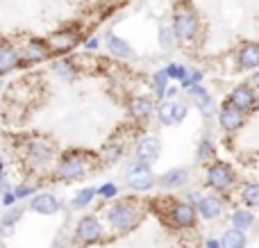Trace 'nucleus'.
<instances>
[{
	"label": "nucleus",
	"instance_id": "1",
	"mask_svg": "<svg viewBox=\"0 0 259 248\" xmlns=\"http://www.w3.org/2000/svg\"><path fill=\"white\" fill-rule=\"evenodd\" d=\"M98 164H103V162H100V155L94 153V150L68 148L59 153L50 176L59 182H75V180H82L87 173H91Z\"/></svg>",
	"mask_w": 259,
	"mask_h": 248
},
{
	"label": "nucleus",
	"instance_id": "2",
	"mask_svg": "<svg viewBox=\"0 0 259 248\" xmlns=\"http://www.w3.org/2000/svg\"><path fill=\"white\" fill-rule=\"evenodd\" d=\"M21 150V159L32 173L36 176H44V173H53V167L57 162L59 153L55 148V144L46 137H25V139L18 144Z\"/></svg>",
	"mask_w": 259,
	"mask_h": 248
},
{
	"label": "nucleus",
	"instance_id": "3",
	"mask_svg": "<svg viewBox=\"0 0 259 248\" xmlns=\"http://www.w3.org/2000/svg\"><path fill=\"white\" fill-rule=\"evenodd\" d=\"M170 25H173L175 41L182 48L196 46L202 36V18L193 5H175L173 16H170Z\"/></svg>",
	"mask_w": 259,
	"mask_h": 248
},
{
	"label": "nucleus",
	"instance_id": "4",
	"mask_svg": "<svg viewBox=\"0 0 259 248\" xmlns=\"http://www.w3.org/2000/svg\"><path fill=\"white\" fill-rule=\"evenodd\" d=\"M105 221L114 232L125 235L141 221V205L134 198H116L105 208Z\"/></svg>",
	"mask_w": 259,
	"mask_h": 248
},
{
	"label": "nucleus",
	"instance_id": "5",
	"mask_svg": "<svg viewBox=\"0 0 259 248\" xmlns=\"http://www.w3.org/2000/svg\"><path fill=\"white\" fill-rule=\"evenodd\" d=\"M202 182L209 191H216V194L228 196L230 191L239 189V173L234 169V164L225 162V159H214L205 167L202 171Z\"/></svg>",
	"mask_w": 259,
	"mask_h": 248
},
{
	"label": "nucleus",
	"instance_id": "6",
	"mask_svg": "<svg viewBox=\"0 0 259 248\" xmlns=\"http://www.w3.org/2000/svg\"><path fill=\"white\" fill-rule=\"evenodd\" d=\"M125 185L134 194H148L157 187V176L150 164L139 162L137 157H132L125 164Z\"/></svg>",
	"mask_w": 259,
	"mask_h": 248
},
{
	"label": "nucleus",
	"instance_id": "7",
	"mask_svg": "<svg viewBox=\"0 0 259 248\" xmlns=\"http://www.w3.org/2000/svg\"><path fill=\"white\" fill-rule=\"evenodd\" d=\"M164 217L168 219V223L175 230H193L198 226V221H200L196 205L184 198H170V196H168V210H166Z\"/></svg>",
	"mask_w": 259,
	"mask_h": 248
},
{
	"label": "nucleus",
	"instance_id": "8",
	"mask_svg": "<svg viewBox=\"0 0 259 248\" xmlns=\"http://www.w3.org/2000/svg\"><path fill=\"white\" fill-rule=\"evenodd\" d=\"M46 39H48L55 57H64V55H71L77 46H82L84 36H82V30L77 25H66V27H59V30L50 32Z\"/></svg>",
	"mask_w": 259,
	"mask_h": 248
},
{
	"label": "nucleus",
	"instance_id": "9",
	"mask_svg": "<svg viewBox=\"0 0 259 248\" xmlns=\"http://www.w3.org/2000/svg\"><path fill=\"white\" fill-rule=\"evenodd\" d=\"M157 98L150 94H134L127 98L125 107H127V116L134 126L143 128L150 123V118H155L157 114Z\"/></svg>",
	"mask_w": 259,
	"mask_h": 248
},
{
	"label": "nucleus",
	"instance_id": "10",
	"mask_svg": "<svg viewBox=\"0 0 259 248\" xmlns=\"http://www.w3.org/2000/svg\"><path fill=\"white\" fill-rule=\"evenodd\" d=\"M189 109H191V105L187 103V100L182 98H175V100H161L159 105H157V123L164 128H178L182 126L184 121H187L189 116Z\"/></svg>",
	"mask_w": 259,
	"mask_h": 248
},
{
	"label": "nucleus",
	"instance_id": "11",
	"mask_svg": "<svg viewBox=\"0 0 259 248\" xmlns=\"http://www.w3.org/2000/svg\"><path fill=\"white\" fill-rule=\"evenodd\" d=\"M21 57H23L21 68H27V66H36L41 62H48V59H55V55L46 36H27L21 44Z\"/></svg>",
	"mask_w": 259,
	"mask_h": 248
},
{
	"label": "nucleus",
	"instance_id": "12",
	"mask_svg": "<svg viewBox=\"0 0 259 248\" xmlns=\"http://www.w3.org/2000/svg\"><path fill=\"white\" fill-rule=\"evenodd\" d=\"M216 123H219L221 132L223 135H237L246 128L248 123V114L241 112L239 107H234L228 98L219 105V112H216Z\"/></svg>",
	"mask_w": 259,
	"mask_h": 248
},
{
	"label": "nucleus",
	"instance_id": "13",
	"mask_svg": "<svg viewBox=\"0 0 259 248\" xmlns=\"http://www.w3.org/2000/svg\"><path fill=\"white\" fill-rule=\"evenodd\" d=\"M228 100L234 105V107L241 109V112H246L248 116L255 114L259 109V91L248 80L234 85L232 89H230V94H228Z\"/></svg>",
	"mask_w": 259,
	"mask_h": 248
},
{
	"label": "nucleus",
	"instance_id": "14",
	"mask_svg": "<svg viewBox=\"0 0 259 248\" xmlns=\"http://www.w3.org/2000/svg\"><path fill=\"white\" fill-rule=\"evenodd\" d=\"M132 157H137L139 162H146V164H155L159 162L161 157V139L152 132H146V135H139L134 137V146H132Z\"/></svg>",
	"mask_w": 259,
	"mask_h": 248
},
{
	"label": "nucleus",
	"instance_id": "15",
	"mask_svg": "<svg viewBox=\"0 0 259 248\" xmlns=\"http://www.w3.org/2000/svg\"><path fill=\"white\" fill-rule=\"evenodd\" d=\"M105 237V226L100 221L98 214H84V217L77 219L75 223V239L84 246L98 244Z\"/></svg>",
	"mask_w": 259,
	"mask_h": 248
},
{
	"label": "nucleus",
	"instance_id": "16",
	"mask_svg": "<svg viewBox=\"0 0 259 248\" xmlns=\"http://www.w3.org/2000/svg\"><path fill=\"white\" fill-rule=\"evenodd\" d=\"M237 73H252L259 68V41H243L232 53Z\"/></svg>",
	"mask_w": 259,
	"mask_h": 248
},
{
	"label": "nucleus",
	"instance_id": "17",
	"mask_svg": "<svg viewBox=\"0 0 259 248\" xmlns=\"http://www.w3.org/2000/svg\"><path fill=\"white\" fill-rule=\"evenodd\" d=\"M127 144H130V139H127L125 132L116 130L107 141H105L103 146H100V150H98L100 162H103V164H116V162H121V159L125 157V153H127Z\"/></svg>",
	"mask_w": 259,
	"mask_h": 248
},
{
	"label": "nucleus",
	"instance_id": "18",
	"mask_svg": "<svg viewBox=\"0 0 259 248\" xmlns=\"http://www.w3.org/2000/svg\"><path fill=\"white\" fill-rule=\"evenodd\" d=\"M196 210L202 221H219L225 214V196L216 194V191H205L202 198L198 200Z\"/></svg>",
	"mask_w": 259,
	"mask_h": 248
},
{
	"label": "nucleus",
	"instance_id": "19",
	"mask_svg": "<svg viewBox=\"0 0 259 248\" xmlns=\"http://www.w3.org/2000/svg\"><path fill=\"white\" fill-rule=\"evenodd\" d=\"M27 210L39 217H55L62 212V200L53 191H36L30 200H27Z\"/></svg>",
	"mask_w": 259,
	"mask_h": 248
},
{
	"label": "nucleus",
	"instance_id": "20",
	"mask_svg": "<svg viewBox=\"0 0 259 248\" xmlns=\"http://www.w3.org/2000/svg\"><path fill=\"white\" fill-rule=\"evenodd\" d=\"M23 57H21V46H16L14 41L3 39L0 36V77L14 73L16 68H21Z\"/></svg>",
	"mask_w": 259,
	"mask_h": 248
},
{
	"label": "nucleus",
	"instance_id": "21",
	"mask_svg": "<svg viewBox=\"0 0 259 248\" xmlns=\"http://www.w3.org/2000/svg\"><path fill=\"white\" fill-rule=\"evenodd\" d=\"M187 94H189V100H191V105H193V107H196L205 118L214 116V114L219 112V107H216V100H214V94H211V91L207 89L205 85L191 87V89H187Z\"/></svg>",
	"mask_w": 259,
	"mask_h": 248
},
{
	"label": "nucleus",
	"instance_id": "22",
	"mask_svg": "<svg viewBox=\"0 0 259 248\" xmlns=\"http://www.w3.org/2000/svg\"><path fill=\"white\" fill-rule=\"evenodd\" d=\"M189 180H191V171L187 167H173L157 176V187H161L164 191H180L189 185Z\"/></svg>",
	"mask_w": 259,
	"mask_h": 248
},
{
	"label": "nucleus",
	"instance_id": "23",
	"mask_svg": "<svg viewBox=\"0 0 259 248\" xmlns=\"http://www.w3.org/2000/svg\"><path fill=\"white\" fill-rule=\"evenodd\" d=\"M50 73L62 82H73L82 73V68L73 55H64V57H55L50 62Z\"/></svg>",
	"mask_w": 259,
	"mask_h": 248
},
{
	"label": "nucleus",
	"instance_id": "24",
	"mask_svg": "<svg viewBox=\"0 0 259 248\" xmlns=\"http://www.w3.org/2000/svg\"><path fill=\"white\" fill-rule=\"evenodd\" d=\"M103 46L107 48V53L112 55V57H116V59H132L134 57V50H132V46L127 44L123 36H118V34H114V32H107L105 34V39H103Z\"/></svg>",
	"mask_w": 259,
	"mask_h": 248
},
{
	"label": "nucleus",
	"instance_id": "25",
	"mask_svg": "<svg viewBox=\"0 0 259 248\" xmlns=\"http://www.w3.org/2000/svg\"><path fill=\"white\" fill-rule=\"evenodd\" d=\"M255 223H257L255 210L246 208V205H239V208H234L232 212H230V226L237 228V230L248 232L252 226H255Z\"/></svg>",
	"mask_w": 259,
	"mask_h": 248
},
{
	"label": "nucleus",
	"instance_id": "26",
	"mask_svg": "<svg viewBox=\"0 0 259 248\" xmlns=\"http://www.w3.org/2000/svg\"><path fill=\"white\" fill-rule=\"evenodd\" d=\"M239 200L241 205L259 212V180H246L239 185Z\"/></svg>",
	"mask_w": 259,
	"mask_h": 248
},
{
	"label": "nucleus",
	"instance_id": "27",
	"mask_svg": "<svg viewBox=\"0 0 259 248\" xmlns=\"http://www.w3.org/2000/svg\"><path fill=\"white\" fill-rule=\"evenodd\" d=\"M196 159H198V164H202V167H207L209 162H214V159H219L216 157V144H214V139L211 137H200L198 139V144H196Z\"/></svg>",
	"mask_w": 259,
	"mask_h": 248
},
{
	"label": "nucleus",
	"instance_id": "28",
	"mask_svg": "<svg viewBox=\"0 0 259 248\" xmlns=\"http://www.w3.org/2000/svg\"><path fill=\"white\" fill-rule=\"evenodd\" d=\"M168 87H170V77H168V73H166V68H157L150 75V89H152V96L157 98V103H161V100L166 98Z\"/></svg>",
	"mask_w": 259,
	"mask_h": 248
},
{
	"label": "nucleus",
	"instance_id": "29",
	"mask_svg": "<svg viewBox=\"0 0 259 248\" xmlns=\"http://www.w3.org/2000/svg\"><path fill=\"white\" fill-rule=\"evenodd\" d=\"M21 217H23V210L18 208V205L7 208V212L0 217V237H12L14 228H16V223L21 221Z\"/></svg>",
	"mask_w": 259,
	"mask_h": 248
},
{
	"label": "nucleus",
	"instance_id": "30",
	"mask_svg": "<svg viewBox=\"0 0 259 248\" xmlns=\"http://www.w3.org/2000/svg\"><path fill=\"white\" fill-rule=\"evenodd\" d=\"M248 246V235L243 230L230 226L228 230L221 235V248H246Z\"/></svg>",
	"mask_w": 259,
	"mask_h": 248
},
{
	"label": "nucleus",
	"instance_id": "31",
	"mask_svg": "<svg viewBox=\"0 0 259 248\" xmlns=\"http://www.w3.org/2000/svg\"><path fill=\"white\" fill-rule=\"evenodd\" d=\"M96 198H98V187H82L71 198V210H87L89 205H94Z\"/></svg>",
	"mask_w": 259,
	"mask_h": 248
},
{
	"label": "nucleus",
	"instance_id": "32",
	"mask_svg": "<svg viewBox=\"0 0 259 248\" xmlns=\"http://www.w3.org/2000/svg\"><path fill=\"white\" fill-rule=\"evenodd\" d=\"M164 68H166V73H168L170 82H175V85H182L189 77V71H191V66H187L184 62H168Z\"/></svg>",
	"mask_w": 259,
	"mask_h": 248
},
{
	"label": "nucleus",
	"instance_id": "33",
	"mask_svg": "<svg viewBox=\"0 0 259 248\" xmlns=\"http://www.w3.org/2000/svg\"><path fill=\"white\" fill-rule=\"evenodd\" d=\"M118 194H121V187H118L116 182H112V180H105L103 185L98 187V198H103L105 203H112V200H116Z\"/></svg>",
	"mask_w": 259,
	"mask_h": 248
},
{
	"label": "nucleus",
	"instance_id": "34",
	"mask_svg": "<svg viewBox=\"0 0 259 248\" xmlns=\"http://www.w3.org/2000/svg\"><path fill=\"white\" fill-rule=\"evenodd\" d=\"M36 191H39V185H32V182H18V185H14V194H16L18 200H30Z\"/></svg>",
	"mask_w": 259,
	"mask_h": 248
},
{
	"label": "nucleus",
	"instance_id": "35",
	"mask_svg": "<svg viewBox=\"0 0 259 248\" xmlns=\"http://www.w3.org/2000/svg\"><path fill=\"white\" fill-rule=\"evenodd\" d=\"M159 46L161 48H170V46H175L178 41H175V34H173V25L170 23H164V25H159Z\"/></svg>",
	"mask_w": 259,
	"mask_h": 248
},
{
	"label": "nucleus",
	"instance_id": "36",
	"mask_svg": "<svg viewBox=\"0 0 259 248\" xmlns=\"http://www.w3.org/2000/svg\"><path fill=\"white\" fill-rule=\"evenodd\" d=\"M202 82H205V71H202V68H191V71H189V77L180 87H182V91H187L196 85H202Z\"/></svg>",
	"mask_w": 259,
	"mask_h": 248
},
{
	"label": "nucleus",
	"instance_id": "37",
	"mask_svg": "<svg viewBox=\"0 0 259 248\" xmlns=\"http://www.w3.org/2000/svg\"><path fill=\"white\" fill-rule=\"evenodd\" d=\"M100 46H103V39H100V36H96V34L84 36V41H82V48H84L89 55L98 53V50H100Z\"/></svg>",
	"mask_w": 259,
	"mask_h": 248
},
{
	"label": "nucleus",
	"instance_id": "38",
	"mask_svg": "<svg viewBox=\"0 0 259 248\" xmlns=\"http://www.w3.org/2000/svg\"><path fill=\"white\" fill-rule=\"evenodd\" d=\"M7 185V162H5V157L0 155V187Z\"/></svg>",
	"mask_w": 259,
	"mask_h": 248
},
{
	"label": "nucleus",
	"instance_id": "39",
	"mask_svg": "<svg viewBox=\"0 0 259 248\" xmlns=\"http://www.w3.org/2000/svg\"><path fill=\"white\" fill-rule=\"evenodd\" d=\"M248 82H250V85H252V87H255V89L259 91V68H257V71H252V73H250V77H248Z\"/></svg>",
	"mask_w": 259,
	"mask_h": 248
},
{
	"label": "nucleus",
	"instance_id": "40",
	"mask_svg": "<svg viewBox=\"0 0 259 248\" xmlns=\"http://www.w3.org/2000/svg\"><path fill=\"white\" fill-rule=\"evenodd\" d=\"M205 248H221V239L209 237V239H205Z\"/></svg>",
	"mask_w": 259,
	"mask_h": 248
},
{
	"label": "nucleus",
	"instance_id": "41",
	"mask_svg": "<svg viewBox=\"0 0 259 248\" xmlns=\"http://www.w3.org/2000/svg\"><path fill=\"white\" fill-rule=\"evenodd\" d=\"M175 5H191V0H173Z\"/></svg>",
	"mask_w": 259,
	"mask_h": 248
},
{
	"label": "nucleus",
	"instance_id": "42",
	"mask_svg": "<svg viewBox=\"0 0 259 248\" xmlns=\"http://www.w3.org/2000/svg\"><path fill=\"white\" fill-rule=\"evenodd\" d=\"M0 116H3V105H0Z\"/></svg>",
	"mask_w": 259,
	"mask_h": 248
},
{
	"label": "nucleus",
	"instance_id": "43",
	"mask_svg": "<svg viewBox=\"0 0 259 248\" xmlns=\"http://www.w3.org/2000/svg\"><path fill=\"white\" fill-rule=\"evenodd\" d=\"M0 205H3V200H0Z\"/></svg>",
	"mask_w": 259,
	"mask_h": 248
}]
</instances>
